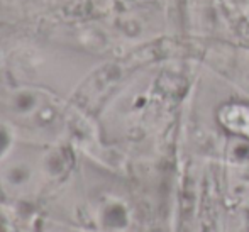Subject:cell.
<instances>
[{"label": "cell", "mask_w": 249, "mask_h": 232, "mask_svg": "<svg viewBox=\"0 0 249 232\" xmlns=\"http://www.w3.org/2000/svg\"><path fill=\"white\" fill-rule=\"evenodd\" d=\"M220 121L232 131L249 136V108L241 105H229L220 114Z\"/></svg>", "instance_id": "obj_1"}]
</instances>
